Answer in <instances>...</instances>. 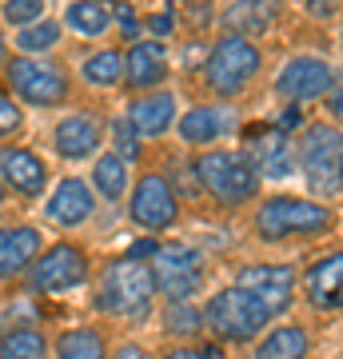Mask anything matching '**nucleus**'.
Segmentation results:
<instances>
[{
    "label": "nucleus",
    "instance_id": "obj_1",
    "mask_svg": "<svg viewBox=\"0 0 343 359\" xmlns=\"http://www.w3.org/2000/svg\"><path fill=\"white\" fill-rule=\"evenodd\" d=\"M339 224L335 208L328 200L300 192H271L255 200L252 212V231L264 244H288V240H319Z\"/></svg>",
    "mask_w": 343,
    "mask_h": 359
},
{
    "label": "nucleus",
    "instance_id": "obj_2",
    "mask_svg": "<svg viewBox=\"0 0 343 359\" xmlns=\"http://www.w3.org/2000/svg\"><path fill=\"white\" fill-rule=\"evenodd\" d=\"M295 172L307 180V196L331 200L343 196V128L328 120H311L292 144Z\"/></svg>",
    "mask_w": 343,
    "mask_h": 359
},
{
    "label": "nucleus",
    "instance_id": "obj_3",
    "mask_svg": "<svg viewBox=\"0 0 343 359\" xmlns=\"http://www.w3.org/2000/svg\"><path fill=\"white\" fill-rule=\"evenodd\" d=\"M191 176L220 208H243L260 200V172L240 148H203L191 160Z\"/></svg>",
    "mask_w": 343,
    "mask_h": 359
},
{
    "label": "nucleus",
    "instance_id": "obj_4",
    "mask_svg": "<svg viewBox=\"0 0 343 359\" xmlns=\"http://www.w3.org/2000/svg\"><path fill=\"white\" fill-rule=\"evenodd\" d=\"M264 76V48L252 36L224 32L203 60V84L216 100H236Z\"/></svg>",
    "mask_w": 343,
    "mask_h": 359
},
{
    "label": "nucleus",
    "instance_id": "obj_5",
    "mask_svg": "<svg viewBox=\"0 0 343 359\" xmlns=\"http://www.w3.org/2000/svg\"><path fill=\"white\" fill-rule=\"evenodd\" d=\"M156 271L152 259H140L136 252L124 259H112L100 276V287H96V304L108 316H120V320H144L156 304Z\"/></svg>",
    "mask_w": 343,
    "mask_h": 359
},
{
    "label": "nucleus",
    "instance_id": "obj_6",
    "mask_svg": "<svg viewBox=\"0 0 343 359\" xmlns=\"http://www.w3.org/2000/svg\"><path fill=\"white\" fill-rule=\"evenodd\" d=\"M200 316H203V332H212L220 344H255L276 323V316L240 283H228V287L212 292V299L203 304Z\"/></svg>",
    "mask_w": 343,
    "mask_h": 359
},
{
    "label": "nucleus",
    "instance_id": "obj_7",
    "mask_svg": "<svg viewBox=\"0 0 343 359\" xmlns=\"http://www.w3.org/2000/svg\"><path fill=\"white\" fill-rule=\"evenodd\" d=\"M276 96L292 108H304V104H319L328 100L331 92L339 88V72L328 56H316V52H295L283 60V68L276 72Z\"/></svg>",
    "mask_w": 343,
    "mask_h": 359
},
{
    "label": "nucleus",
    "instance_id": "obj_8",
    "mask_svg": "<svg viewBox=\"0 0 343 359\" xmlns=\"http://www.w3.org/2000/svg\"><path fill=\"white\" fill-rule=\"evenodd\" d=\"M4 76H8L13 96H20L32 108H56L68 100V88H72L68 72L52 60H40V56H13Z\"/></svg>",
    "mask_w": 343,
    "mask_h": 359
},
{
    "label": "nucleus",
    "instance_id": "obj_9",
    "mask_svg": "<svg viewBox=\"0 0 343 359\" xmlns=\"http://www.w3.org/2000/svg\"><path fill=\"white\" fill-rule=\"evenodd\" d=\"M128 216L144 231H168L180 219V200L176 188L164 172H144L132 188H128Z\"/></svg>",
    "mask_w": 343,
    "mask_h": 359
},
{
    "label": "nucleus",
    "instance_id": "obj_10",
    "mask_svg": "<svg viewBox=\"0 0 343 359\" xmlns=\"http://www.w3.org/2000/svg\"><path fill=\"white\" fill-rule=\"evenodd\" d=\"M152 271H156V287L172 304H184L188 295H196L203 287V252L191 244H156Z\"/></svg>",
    "mask_w": 343,
    "mask_h": 359
},
{
    "label": "nucleus",
    "instance_id": "obj_11",
    "mask_svg": "<svg viewBox=\"0 0 343 359\" xmlns=\"http://www.w3.org/2000/svg\"><path fill=\"white\" fill-rule=\"evenodd\" d=\"M88 256L76 244H52L48 252H40L28 264V287L40 295H56V292H72L80 283H88Z\"/></svg>",
    "mask_w": 343,
    "mask_h": 359
},
{
    "label": "nucleus",
    "instance_id": "obj_12",
    "mask_svg": "<svg viewBox=\"0 0 343 359\" xmlns=\"http://www.w3.org/2000/svg\"><path fill=\"white\" fill-rule=\"evenodd\" d=\"M236 283L248 287L271 316L292 311L295 295H300V276H295V268H288V264H243V268L236 271Z\"/></svg>",
    "mask_w": 343,
    "mask_h": 359
},
{
    "label": "nucleus",
    "instance_id": "obj_13",
    "mask_svg": "<svg viewBox=\"0 0 343 359\" xmlns=\"http://www.w3.org/2000/svg\"><path fill=\"white\" fill-rule=\"evenodd\" d=\"M300 295L316 316L343 311V248L323 252L307 264V271L300 276Z\"/></svg>",
    "mask_w": 343,
    "mask_h": 359
},
{
    "label": "nucleus",
    "instance_id": "obj_14",
    "mask_svg": "<svg viewBox=\"0 0 343 359\" xmlns=\"http://www.w3.org/2000/svg\"><path fill=\"white\" fill-rule=\"evenodd\" d=\"M44 216L60 228H84L92 216H96V192H92L88 180L80 176H64L52 196L44 200Z\"/></svg>",
    "mask_w": 343,
    "mask_h": 359
},
{
    "label": "nucleus",
    "instance_id": "obj_15",
    "mask_svg": "<svg viewBox=\"0 0 343 359\" xmlns=\"http://www.w3.org/2000/svg\"><path fill=\"white\" fill-rule=\"evenodd\" d=\"M104 144V120L96 112H72L60 116L56 128H52V148L64 160H88L100 152Z\"/></svg>",
    "mask_w": 343,
    "mask_h": 359
},
{
    "label": "nucleus",
    "instance_id": "obj_16",
    "mask_svg": "<svg viewBox=\"0 0 343 359\" xmlns=\"http://www.w3.org/2000/svg\"><path fill=\"white\" fill-rule=\"evenodd\" d=\"M180 104L168 88H152V92H136V100L128 104V124L136 128L140 140H160L176 128Z\"/></svg>",
    "mask_w": 343,
    "mask_h": 359
},
{
    "label": "nucleus",
    "instance_id": "obj_17",
    "mask_svg": "<svg viewBox=\"0 0 343 359\" xmlns=\"http://www.w3.org/2000/svg\"><path fill=\"white\" fill-rule=\"evenodd\" d=\"M168 80V48L160 40H132L124 48V88L152 92Z\"/></svg>",
    "mask_w": 343,
    "mask_h": 359
},
{
    "label": "nucleus",
    "instance_id": "obj_18",
    "mask_svg": "<svg viewBox=\"0 0 343 359\" xmlns=\"http://www.w3.org/2000/svg\"><path fill=\"white\" fill-rule=\"evenodd\" d=\"M231 128V112L228 108H220V104H191L188 112L176 116V128L180 140L188 144V148H212L228 136Z\"/></svg>",
    "mask_w": 343,
    "mask_h": 359
},
{
    "label": "nucleus",
    "instance_id": "obj_19",
    "mask_svg": "<svg viewBox=\"0 0 343 359\" xmlns=\"http://www.w3.org/2000/svg\"><path fill=\"white\" fill-rule=\"evenodd\" d=\"M0 180L20 196H40L48 188V164L32 148H0Z\"/></svg>",
    "mask_w": 343,
    "mask_h": 359
},
{
    "label": "nucleus",
    "instance_id": "obj_20",
    "mask_svg": "<svg viewBox=\"0 0 343 359\" xmlns=\"http://www.w3.org/2000/svg\"><path fill=\"white\" fill-rule=\"evenodd\" d=\"M311 355V332L304 323H271L252 347V359H307Z\"/></svg>",
    "mask_w": 343,
    "mask_h": 359
},
{
    "label": "nucleus",
    "instance_id": "obj_21",
    "mask_svg": "<svg viewBox=\"0 0 343 359\" xmlns=\"http://www.w3.org/2000/svg\"><path fill=\"white\" fill-rule=\"evenodd\" d=\"M40 256V231L28 224L0 228V280H16Z\"/></svg>",
    "mask_w": 343,
    "mask_h": 359
},
{
    "label": "nucleus",
    "instance_id": "obj_22",
    "mask_svg": "<svg viewBox=\"0 0 343 359\" xmlns=\"http://www.w3.org/2000/svg\"><path fill=\"white\" fill-rule=\"evenodd\" d=\"M243 152H248V160L255 164L260 180H267L271 172H276V176H288V172H295L292 140H288V136H283L280 128L264 132V136H252V144H248Z\"/></svg>",
    "mask_w": 343,
    "mask_h": 359
},
{
    "label": "nucleus",
    "instance_id": "obj_23",
    "mask_svg": "<svg viewBox=\"0 0 343 359\" xmlns=\"http://www.w3.org/2000/svg\"><path fill=\"white\" fill-rule=\"evenodd\" d=\"M280 16V0H231L224 8V32H240V36H260L271 28Z\"/></svg>",
    "mask_w": 343,
    "mask_h": 359
},
{
    "label": "nucleus",
    "instance_id": "obj_24",
    "mask_svg": "<svg viewBox=\"0 0 343 359\" xmlns=\"http://www.w3.org/2000/svg\"><path fill=\"white\" fill-rule=\"evenodd\" d=\"M92 192H96V200H124L128 188H132V172H128V160L116 152H100L96 156V164H92Z\"/></svg>",
    "mask_w": 343,
    "mask_h": 359
},
{
    "label": "nucleus",
    "instance_id": "obj_25",
    "mask_svg": "<svg viewBox=\"0 0 343 359\" xmlns=\"http://www.w3.org/2000/svg\"><path fill=\"white\" fill-rule=\"evenodd\" d=\"M64 28L84 36V40H96L112 28V8L104 0H72L64 8Z\"/></svg>",
    "mask_w": 343,
    "mask_h": 359
},
{
    "label": "nucleus",
    "instance_id": "obj_26",
    "mask_svg": "<svg viewBox=\"0 0 343 359\" xmlns=\"http://www.w3.org/2000/svg\"><path fill=\"white\" fill-rule=\"evenodd\" d=\"M80 76L92 88H120L124 84V52L120 48L92 52L88 60H84V68H80Z\"/></svg>",
    "mask_w": 343,
    "mask_h": 359
},
{
    "label": "nucleus",
    "instance_id": "obj_27",
    "mask_svg": "<svg viewBox=\"0 0 343 359\" xmlns=\"http://www.w3.org/2000/svg\"><path fill=\"white\" fill-rule=\"evenodd\" d=\"M56 359H108L104 335L96 327H72L56 339Z\"/></svg>",
    "mask_w": 343,
    "mask_h": 359
},
{
    "label": "nucleus",
    "instance_id": "obj_28",
    "mask_svg": "<svg viewBox=\"0 0 343 359\" xmlns=\"http://www.w3.org/2000/svg\"><path fill=\"white\" fill-rule=\"evenodd\" d=\"M48 344L36 327H13V332L0 339V359H44Z\"/></svg>",
    "mask_w": 343,
    "mask_h": 359
},
{
    "label": "nucleus",
    "instance_id": "obj_29",
    "mask_svg": "<svg viewBox=\"0 0 343 359\" xmlns=\"http://www.w3.org/2000/svg\"><path fill=\"white\" fill-rule=\"evenodd\" d=\"M60 32H64L60 20H44V16H40L36 25L16 28V48L25 52V56H32V52H52L60 44Z\"/></svg>",
    "mask_w": 343,
    "mask_h": 359
},
{
    "label": "nucleus",
    "instance_id": "obj_30",
    "mask_svg": "<svg viewBox=\"0 0 343 359\" xmlns=\"http://www.w3.org/2000/svg\"><path fill=\"white\" fill-rule=\"evenodd\" d=\"M40 16H44V0H4V4H0V20L8 28L36 25Z\"/></svg>",
    "mask_w": 343,
    "mask_h": 359
},
{
    "label": "nucleus",
    "instance_id": "obj_31",
    "mask_svg": "<svg viewBox=\"0 0 343 359\" xmlns=\"http://www.w3.org/2000/svg\"><path fill=\"white\" fill-rule=\"evenodd\" d=\"M164 327L168 332H184V335H200L203 332V316L196 308H188V299H184V304H172V308H168Z\"/></svg>",
    "mask_w": 343,
    "mask_h": 359
},
{
    "label": "nucleus",
    "instance_id": "obj_32",
    "mask_svg": "<svg viewBox=\"0 0 343 359\" xmlns=\"http://www.w3.org/2000/svg\"><path fill=\"white\" fill-rule=\"evenodd\" d=\"M112 140H116V148L112 152L116 156H124L128 164L140 156V136H136V128L128 124V116H120V120H112Z\"/></svg>",
    "mask_w": 343,
    "mask_h": 359
},
{
    "label": "nucleus",
    "instance_id": "obj_33",
    "mask_svg": "<svg viewBox=\"0 0 343 359\" xmlns=\"http://www.w3.org/2000/svg\"><path fill=\"white\" fill-rule=\"evenodd\" d=\"M112 20H120V28H124V36L140 40V28H144V20L136 16V8H132L128 0H116V4H112Z\"/></svg>",
    "mask_w": 343,
    "mask_h": 359
},
{
    "label": "nucleus",
    "instance_id": "obj_34",
    "mask_svg": "<svg viewBox=\"0 0 343 359\" xmlns=\"http://www.w3.org/2000/svg\"><path fill=\"white\" fill-rule=\"evenodd\" d=\"M20 124H25L20 104L8 100V96H0V136H13V132H20Z\"/></svg>",
    "mask_w": 343,
    "mask_h": 359
},
{
    "label": "nucleus",
    "instance_id": "obj_35",
    "mask_svg": "<svg viewBox=\"0 0 343 359\" xmlns=\"http://www.w3.org/2000/svg\"><path fill=\"white\" fill-rule=\"evenodd\" d=\"M160 359H220V351L216 347H188L184 344V347H168Z\"/></svg>",
    "mask_w": 343,
    "mask_h": 359
},
{
    "label": "nucleus",
    "instance_id": "obj_36",
    "mask_svg": "<svg viewBox=\"0 0 343 359\" xmlns=\"http://www.w3.org/2000/svg\"><path fill=\"white\" fill-rule=\"evenodd\" d=\"M112 359H152V355H148V351H144L140 344H120Z\"/></svg>",
    "mask_w": 343,
    "mask_h": 359
},
{
    "label": "nucleus",
    "instance_id": "obj_37",
    "mask_svg": "<svg viewBox=\"0 0 343 359\" xmlns=\"http://www.w3.org/2000/svg\"><path fill=\"white\" fill-rule=\"evenodd\" d=\"M144 25L152 28L156 36H164V32H172V16H168V13H156V16H148Z\"/></svg>",
    "mask_w": 343,
    "mask_h": 359
},
{
    "label": "nucleus",
    "instance_id": "obj_38",
    "mask_svg": "<svg viewBox=\"0 0 343 359\" xmlns=\"http://www.w3.org/2000/svg\"><path fill=\"white\" fill-rule=\"evenodd\" d=\"M304 4H307L316 16H331L335 8H339V0H304Z\"/></svg>",
    "mask_w": 343,
    "mask_h": 359
},
{
    "label": "nucleus",
    "instance_id": "obj_39",
    "mask_svg": "<svg viewBox=\"0 0 343 359\" xmlns=\"http://www.w3.org/2000/svg\"><path fill=\"white\" fill-rule=\"evenodd\" d=\"M328 108H331V116H335V120H343V92L339 88L328 96Z\"/></svg>",
    "mask_w": 343,
    "mask_h": 359
},
{
    "label": "nucleus",
    "instance_id": "obj_40",
    "mask_svg": "<svg viewBox=\"0 0 343 359\" xmlns=\"http://www.w3.org/2000/svg\"><path fill=\"white\" fill-rule=\"evenodd\" d=\"M339 48H343V25H339Z\"/></svg>",
    "mask_w": 343,
    "mask_h": 359
},
{
    "label": "nucleus",
    "instance_id": "obj_41",
    "mask_svg": "<svg viewBox=\"0 0 343 359\" xmlns=\"http://www.w3.org/2000/svg\"><path fill=\"white\" fill-rule=\"evenodd\" d=\"M104 4H116V0H104Z\"/></svg>",
    "mask_w": 343,
    "mask_h": 359
}]
</instances>
